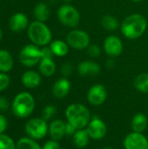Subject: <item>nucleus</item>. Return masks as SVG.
<instances>
[{
    "label": "nucleus",
    "mask_w": 148,
    "mask_h": 149,
    "mask_svg": "<svg viewBox=\"0 0 148 149\" xmlns=\"http://www.w3.org/2000/svg\"><path fill=\"white\" fill-rule=\"evenodd\" d=\"M147 18L140 14L133 13L123 19L120 24V31L125 38L130 40L140 38L147 29Z\"/></svg>",
    "instance_id": "f257e3e1"
},
{
    "label": "nucleus",
    "mask_w": 148,
    "mask_h": 149,
    "mask_svg": "<svg viewBox=\"0 0 148 149\" xmlns=\"http://www.w3.org/2000/svg\"><path fill=\"white\" fill-rule=\"evenodd\" d=\"M65 117L67 122L72 124L77 130L86 127L92 120L89 109L79 103L69 105L65 109Z\"/></svg>",
    "instance_id": "f03ea898"
},
{
    "label": "nucleus",
    "mask_w": 148,
    "mask_h": 149,
    "mask_svg": "<svg viewBox=\"0 0 148 149\" xmlns=\"http://www.w3.org/2000/svg\"><path fill=\"white\" fill-rule=\"evenodd\" d=\"M35 100L33 96L27 92L18 93L12 102V112L15 116L24 119L29 117L34 111Z\"/></svg>",
    "instance_id": "7ed1b4c3"
},
{
    "label": "nucleus",
    "mask_w": 148,
    "mask_h": 149,
    "mask_svg": "<svg viewBox=\"0 0 148 149\" xmlns=\"http://www.w3.org/2000/svg\"><path fill=\"white\" fill-rule=\"evenodd\" d=\"M28 36L31 41L38 46H44L51 42L52 35L50 28L40 21H34L30 24Z\"/></svg>",
    "instance_id": "20e7f679"
},
{
    "label": "nucleus",
    "mask_w": 148,
    "mask_h": 149,
    "mask_svg": "<svg viewBox=\"0 0 148 149\" xmlns=\"http://www.w3.org/2000/svg\"><path fill=\"white\" fill-rule=\"evenodd\" d=\"M58 18L65 27L75 28L80 22V13L73 5L65 3L58 10Z\"/></svg>",
    "instance_id": "39448f33"
},
{
    "label": "nucleus",
    "mask_w": 148,
    "mask_h": 149,
    "mask_svg": "<svg viewBox=\"0 0 148 149\" xmlns=\"http://www.w3.org/2000/svg\"><path fill=\"white\" fill-rule=\"evenodd\" d=\"M66 42L71 48L82 51L90 45L91 38L86 31L79 29H73L67 33Z\"/></svg>",
    "instance_id": "423d86ee"
},
{
    "label": "nucleus",
    "mask_w": 148,
    "mask_h": 149,
    "mask_svg": "<svg viewBox=\"0 0 148 149\" xmlns=\"http://www.w3.org/2000/svg\"><path fill=\"white\" fill-rule=\"evenodd\" d=\"M25 132L30 138L41 140L49 132V127L46 120L43 118H33L25 124Z\"/></svg>",
    "instance_id": "0eeeda50"
},
{
    "label": "nucleus",
    "mask_w": 148,
    "mask_h": 149,
    "mask_svg": "<svg viewBox=\"0 0 148 149\" xmlns=\"http://www.w3.org/2000/svg\"><path fill=\"white\" fill-rule=\"evenodd\" d=\"M42 59L41 49L36 45H25L19 53V60L21 64L27 67H31Z\"/></svg>",
    "instance_id": "6e6552de"
},
{
    "label": "nucleus",
    "mask_w": 148,
    "mask_h": 149,
    "mask_svg": "<svg viewBox=\"0 0 148 149\" xmlns=\"http://www.w3.org/2000/svg\"><path fill=\"white\" fill-rule=\"evenodd\" d=\"M103 48L108 57H110L111 58H114L121 55L124 45L119 37L115 35H110L106 37L104 40Z\"/></svg>",
    "instance_id": "1a4fd4ad"
},
{
    "label": "nucleus",
    "mask_w": 148,
    "mask_h": 149,
    "mask_svg": "<svg viewBox=\"0 0 148 149\" xmlns=\"http://www.w3.org/2000/svg\"><path fill=\"white\" fill-rule=\"evenodd\" d=\"M123 147L125 149H148V139L142 133L133 132L125 137Z\"/></svg>",
    "instance_id": "9d476101"
},
{
    "label": "nucleus",
    "mask_w": 148,
    "mask_h": 149,
    "mask_svg": "<svg viewBox=\"0 0 148 149\" xmlns=\"http://www.w3.org/2000/svg\"><path fill=\"white\" fill-rule=\"evenodd\" d=\"M107 98V90L105 86L96 84L90 87L87 93L88 102L95 107L102 105Z\"/></svg>",
    "instance_id": "9b49d317"
},
{
    "label": "nucleus",
    "mask_w": 148,
    "mask_h": 149,
    "mask_svg": "<svg viewBox=\"0 0 148 149\" xmlns=\"http://www.w3.org/2000/svg\"><path fill=\"white\" fill-rule=\"evenodd\" d=\"M86 131L92 140H101L103 139L107 133V127L106 123L99 118L94 117L89 122L86 127Z\"/></svg>",
    "instance_id": "f8f14e48"
},
{
    "label": "nucleus",
    "mask_w": 148,
    "mask_h": 149,
    "mask_svg": "<svg viewBox=\"0 0 148 149\" xmlns=\"http://www.w3.org/2000/svg\"><path fill=\"white\" fill-rule=\"evenodd\" d=\"M100 65L92 60H84L81 61L78 65V72L83 77L88 76H96L100 72Z\"/></svg>",
    "instance_id": "ddd939ff"
},
{
    "label": "nucleus",
    "mask_w": 148,
    "mask_h": 149,
    "mask_svg": "<svg viewBox=\"0 0 148 149\" xmlns=\"http://www.w3.org/2000/svg\"><path fill=\"white\" fill-rule=\"evenodd\" d=\"M72 84L66 78L58 79L52 86V94L58 99H63L66 97L71 91Z\"/></svg>",
    "instance_id": "4468645a"
},
{
    "label": "nucleus",
    "mask_w": 148,
    "mask_h": 149,
    "mask_svg": "<svg viewBox=\"0 0 148 149\" xmlns=\"http://www.w3.org/2000/svg\"><path fill=\"white\" fill-rule=\"evenodd\" d=\"M29 21L25 14L22 12L15 13L9 21L10 29L15 32H20L28 26Z\"/></svg>",
    "instance_id": "2eb2a0df"
},
{
    "label": "nucleus",
    "mask_w": 148,
    "mask_h": 149,
    "mask_svg": "<svg viewBox=\"0 0 148 149\" xmlns=\"http://www.w3.org/2000/svg\"><path fill=\"white\" fill-rule=\"evenodd\" d=\"M49 134L51 140H61L65 135V123L62 120H53L49 126Z\"/></svg>",
    "instance_id": "dca6fc26"
},
{
    "label": "nucleus",
    "mask_w": 148,
    "mask_h": 149,
    "mask_svg": "<svg viewBox=\"0 0 148 149\" xmlns=\"http://www.w3.org/2000/svg\"><path fill=\"white\" fill-rule=\"evenodd\" d=\"M21 81L27 88H36L41 83V76L34 71H27L22 75Z\"/></svg>",
    "instance_id": "f3484780"
},
{
    "label": "nucleus",
    "mask_w": 148,
    "mask_h": 149,
    "mask_svg": "<svg viewBox=\"0 0 148 149\" xmlns=\"http://www.w3.org/2000/svg\"><path fill=\"white\" fill-rule=\"evenodd\" d=\"M131 126H132V129L133 132L143 133L147 129L148 126L147 117L142 113H136L132 120Z\"/></svg>",
    "instance_id": "a211bd4d"
},
{
    "label": "nucleus",
    "mask_w": 148,
    "mask_h": 149,
    "mask_svg": "<svg viewBox=\"0 0 148 149\" xmlns=\"http://www.w3.org/2000/svg\"><path fill=\"white\" fill-rule=\"evenodd\" d=\"M90 136L86 131V129H79L76 131V133L72 136V141L74 146L77 148L82 149L87 147L89 141H90Z\"/></svg>",
    "instance_id": "6ab92c4d"
},
{
    "label": "nucleus",
    "mask_w": 148,
    "mask_h": 149,
    "mask_svg": "<svg viewBox=\"0 0 148 149\" xmlns=\"http://www.w3.org/2000/svg\"><path fill=\"white\" fill-rule=\"evenodd\" d=\"M69 45L66 41L57 39L50 43V48L53 54L57 57H64L69 52Z\"/></svg>",
    "instance_id": "aec40b11"
},
{
    "label": "nucleus",
    "mask_w": 148,
    "mask_h": 149,
    "mask_svg": "<svg viewBox=\"0 0 148 149\" xmlns=\"http://www.w3.org/2000/svg\"><path fill=\"white\" fill-rule=\"evenodd\" d=\"M39 71L45 77L52 76L56 72V64L51 58H42L39 62Z\"/></svg>",
    "instance_id": "412c9836"
},
{
    "label": "nucleus",
    "mask_w": 148,
    "mask_h": 149,
    "mask_svg": "<svg viewBox=\"0 0 148 149\" xmlns=\"http://www.w3.org/2000/svg\"><path fill=\"white\" fill-rule=\"evenodd\" d=\"M13 67V58L10 53L5 50H0V72H7Z\"/></svg>",
    "instance_id": "4be33fe9"
},
{
    "label": "nucleus",
    "mask_w": 148,
    "mask_h": 149,
    "mask_svg": "<svg viewBox=\"0 0 148 149\" xmlns=\"http://www.w3.org/2000/svg\"><path fill=\"white\" fill-rule=\"evenodd\" d=\"M101 26L108 31H114L120 27L119 19L112 15H105L100 20Z\"/></svg>",
    "instance_id": "5701e85b"
},
{
    "label": "nucleus",
    "mask_w": 148,
    "mask_h": 149,
    "mask_svg": "<svg viewBox=\"0 0 148 149\" xmlns=\"http://www.w3.org/2000/svg\"><path fill=\"white\" fill-rule=\"evenodd\" d=\"M134 88L142 93H148V73L143 72L136 76L133 80Z\"/></svg>",
    "instance_id": "b1692460"
},
{
    "label": "nucleus",
    "mask_w": 148,
    "mask_h": 149,
    "mask_svg": "<svg viewBox=\"0 0 148 149\" xmlns=\"http://www.w3.org/2000/svg\"><path fill=\"white\" fill-rule=\"evenodd\" d=\"M50 9L48 5L44 3H38L34 8V16L38 21L44 22L50 17Z\"/></svg>",
    "instance_id": "393cba45"
},
{
    "label": "nucleus",
    "mask_w": 148,
    "mask_h": 149,
    "mask_svg": "<svg viewBox=\"0 0 148 149\" xmlns=\"http://www.w3.org/2000/svg\"><path fill=\"white\" fill-rule=\"evenodd\" d=\"M16 149H42L38 143L31 138H21L16 144Z\"/></svg>",
    "instance_id": "a878e982"
},
{
    "label": "nucleus",
    "mask_w": 148,
    "mask_h": 149,
    "mask_svg": "<svg viewBox=\"0 0 148 149\" xmlns=\"http://www.w3.org/2000/svg\"><path fill=\"white\" fill-rule=\"evenodd\" d=\"M0 149H16V145L10 136L0 134Z\"/></svg>",
    "instance_id": "bb28decb"
},
{
    "label": "nucleus",
    "mask_w": 148,
    "mask_h": 149,
    "mask_svg": "<svg viewBox=\"0 0 148 149\" xmlns=\"http://www.w3.org/2000/svg\"><path fill=\"white\" fill-rule=\"evenodd\" d=\"M57 112V109H56V107L52 106V105H48L46 106L44 110H43V113H42V118L44 120H50Z\"/></svg>",
    "instance_id": "cd10ccee"
},
{
    "label": "nucleus",
    "mask_w": 148,
    "mask_h": 149,
    "mask_svg": "<svg viewBox=\"0 0 148 149\" xmlns=\"http://www.w3.org/2000/svg\"><path fill=\"white\" fill-rule=\"evenodd\" d=\"M87 54L93 58H96L98 57H99L100 53H101V50L99 48V46H98L97 45H90L87 48Z\"/></svg>",
    "instance_id": "c85d7f7f"
},
{
    "label": "nucleus",
    "mask_w": 148,
    "mask_h": 149,
    "mask_svg": "<svg viewBox=\"0 0 148 149\" xmlns=\"http://www.w3.org/2000/svg\"><path fill=\"white\" fill-rule=\"evenodd\" d=\"M10 84V78L4 72H0V92L7 88Z\"/></svg>",
    "instance_id": "c756f323"
},
{
    "label": "nucleus",
    "mask_w": 148,
    "mask_h": 149,
    "mask_svg": "<svg viewBox=\"0 0 148 149\" xmlns=\"http://www.w3.org/2000/svg\"><path fill=\"white\" fill-rule=\"evenodd\" d=\"M42 149H60V145L58 144V142L57 141L54 140H51L46 141Z\"/></svg>",
    "instance_id": "7c9ffc66"
},
{
    "label": "nucleus",
    "mask_w": 148,
    "mask_h": 149,
    "mask_svg": "<svg viewBox=\"0 0 148 149\" xmlns=\"http://www.w3.org/2000/svg\"><path fill=\"white\" fill-rule=\"evenodd\" d=\"M77 129L69 122L65 123V135L66 136H73V134L76 133Z\"/></svg>",
    "instance_id": "2f4dec72"
},
{
    "label": "nucleus",
    "mask_w": 148,
    "mask_h": 149,
    "mask_svg": "<svg viewBox=\"0 0 148 149\" xmlns=\"http://www.w3.org/2000/svg\"><path fill=\"white\" fill-rule=\"evenodd\" d=\"M9 101L5 97L0 96V111H6L9 108Z\"/></svg>",
    "instance_id": "473e14b6"
},
{
    "label": "nucleus",
    "mask_w": 148,
    "mask_h": 149,
    "mask_svg": "<svg viewBox=\"0 0 148 149\" xmlns=\"http://www.w3.org/2000/svg\"><path fill=\"white\" fill-rule=\"evenodd\" d=\"M41 52H42V58H52V57L54 55L50 47H44V48L41 49Z\"/></svg>",
    "instance_id": "72a5a7b5"
},
{
    "label": "nucleus",
    "mask_w": 148,
    "mask_h": 149,
    "mask_svg": "<svg viewBox=\"0 0 148 149\" xmlns=\"http://www.w3.org/2000/svg\"><path fill=\"white\" fill-rule=\"evenodd\" d=\"M7 128V120L4 116L0 114V134H3Z\"/></svg>",
    "instance_id": "f704fd0d"
},
{
    "label": "nucleus",
    "mask_w": 148,
    "mask_h": 149,
    "mask_svg": "<svg viewBox=\"0 0 148 149\" xmlns=\"http://www.w3.org/2000/svg\"><path fill=\"white\" fill-rule=\"evenodd\" d=\"M133 2H134V3H140V2H142V1H144V0H132Z\"/></svg>",
    "instance_id": "c9c22d12"
},
{
    "label": "nucleus",
    "mask_w": 148,
    "mask_h": 149,
    "mask_svg": "<svg viewBox=\"0 0 148 149\" xmlns=\"http://www.w3.org/2000/svg\"><path fill=\"white\" fill-rule=\"evenodd\" d=\"M102 149H113V148H111V147H105V148H103Z\"/></svg>",
    "instance_id": "e433bc0d"
},
{
    "label": "nucleus",
    "mask_w": 148,
    "mask_h": 149,
    "mask_svg": "<svg viewBox=\"0 0 148 149\" xmlns=\"http://www.w3.org/2000/svg\"><path fill=\"white\" fill-rule=\"evenodd\" d=\"M1 38H2V31L0 29V40H1Z\"/></svg>",
    "instance_id": "4c0bfd02"
},
{
    "label": "nucleus",
    "mask_w": 148,
    "mask_h": 149,
    "mask_svg": "<svg viewBox=\"0 0 148 149\" xmlns=\"http://www.w3.org/2000/svg\"><path fill=\"white\" fill-rule=\"evenodd\" d=\"M65 1H70V0H65Z\"/></svg>",
    "instance_id": "58836bf2"
}]
</instances>
